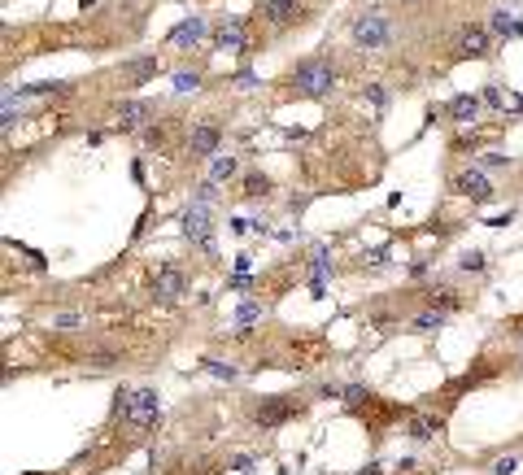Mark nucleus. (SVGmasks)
Listing matches in <instances>:
<instances>
[{"mask_svg": "<svg viewBox=\"0 0 523 475\" xmlns=\"http://www.w3.org/2000/svg\"><path fill=\"white\" fill-rule=\"evenodd\" d=\"M222 122L218 118H196L192 127L184 131V148H188V157L192 162H210V157H218L222 153Z\"/></svg>", "mask_w": 523, "mask_h": 475, "instance_id": "nucleus-6", "label": "nucleus"}, {"mask_svg": "<svg viewBox=\"0 0 523 475\" xmlns=\"http://www.w3.org/2000/svg\"><path fill=\"white\" fill-rule=\"evenodd\" d=\"M406 432H410L414 440H432V436H440V432H445V419H440V414H410Z\"/></svg>", "mask_w": 523, "mask_h": 475, "instance_id": "nucleus-19", "label": "nucleus"}, {"mask_svg": "<svg viewBox=\"0 0 523 475\" xmlns=\"http://www.w3.org/2000/svg\"><path fill=\"white\" fill-rule=\"evenodd\" d=\"M205 35H210V27H205V18H184L179 27H170V35H166V44L170 48H196V44H205Z\"/></svg>", "mask_w": 523, "mask_h": 475, "instance_id": "nucleus-14", "label": "nucleus"}, {"mask_svg": "<svg viewBox=\"0 0 523 475\" xmlns=\"http://www.w3.org/2000/svg\"><path fill=\"white\" fill-rule=\"evenodd\" d=\"M148 296H153L157 306H179L188 296V275L179 262H162L153 275H148Z\"/></svg>", "mask_w": 523, "mask_h": 475, "instance_id": "nucleus-7", "label": "nucleus"}, {"mask_svg": "<svg viewBox=\"0 0 523 475\" xmlns=\"http://www.w3.org/2000/svg\"><path fill=\"white\" fill-rule=\"evenodd\" d=\"M349 40L354 48H366V53H380L397 40V22L388 9H366L362 18H354V27H349Z\"/></svg>", "mask_w": 523, "mask_h": 475, "instance_id": "nucleus-4", "label": "nucleus"}, {"mask_svg": "<svg viewBox=\"0 0 523 475\" xmlns=\"http://www.w3.org/2000/svg\"><path fill=\"white\" fill-rule=\"evenodd\" d=\"M236 88H258V79H253L248 70H240V74H236Z\"/></svg>", "mask_w": 523, "mask_h": 475, "instance_id": "nucleus-33", "label": "nucleus"}, {"mask_svg": "<svg viewBox=\"0 0 523 475\" xmlns=\"http://www.w3.org/2000/svg\"><path fill=\"white\" fill-rule=\"evenodd\" d=\"M306 414V402L292 392H279V397H258V402H248V423L262 432H275L284 423H296Z\"/></svg>", "mask_w": 523, "mask_h": 475, "instance_id": "nucleus-3", "label": "nucleus"}, {"mask_svg": "<svg viewBox=\"0 0 523 475\" xmlns=\"http://www.w3.org/2000/svg\"><path fill=\"white\" fill-rule=\"evenodd\" d=\"M480 105H484L480 92H462V96H454V101L445 105V118L458 122V127H476V122H480Z\"/></svg>", "mask_w": 523, "mask_h": 475, "instance_id": "nucleus-13", "label": "nucleus"}, {"mask_svg": "<svg viewBox=\"0 0 523 475\" xmlns=\"http://www.w3.org/2000/svg\"><path fill=\"white\" fill-rule=\"evenodd\" d=\"M170 131H174V122L153 118V122H148V127L140 131V148H144V153H157V148H166V144H170Z\"/></svg>", "mask_w": 523, "mask_h": 475, "instance_id": "nucleus-18", "label": "nucleus"}, {"mask_svg": "<svg viewBox=\"0 0 523 475\" xmlns=\"http://www.w3.org/2000/svg\"><path fill=\"white\" fill-rule=\"evenodd\" d=\"M480 96H484V105H493V109H502V92H497V88H484Z\"/></svg>", "mask_w": 523, "mask_h": 475, "instance_id": "nucleus-30", "label": "nucleus"}, {"mask_svg": "<svg viewBox=\"0 0 523 475\" xmlns=\"http://www.w3.org/2000/svg\"><path fill=\"white\" fill-rule=\"evenodd\" d=\"M236 174H240V162H236L232 153L210 157V179H214V184H227V179H236Z\"/></svg>", "mask_w": 523, "mask_h": 475, "instance_id": "nucleus-21", "label": "nucleus"}, {"mask_svg": "<svg viewBox=\"0 0 523 475\" xmlns=\"http://www.w3.org/2000/svg\"><path fill=\"white\" fill-rule=\"evenodd\" d=\"M157 419H162V402H157V388H148V384H127V388H118L114 397V423H122L127 432H148V428H157Z\"/></svg>", "mask_w": 523, "mask_h": 475, "instance_id": "nucleus-1", "label": "nucleus"}, {"mask_svg": "<svg viewBox=\"0 0 523 475\" xmlns=\"http://www.w3.org/2000/svg\"><path fill=\"white\" fill-rule=\"evenodd\" d=\"M162 70V61H157V53H148V57H136V61H122V70H118V79H122V88H144L153 74Z\"/></svg>", "mask_w": 523, "mask_h": 475, "instance_id": "nucleus-15", "label": "nucleus"}, {"mask_svg": "<svg viewBox=\"0 0 523 475\" xmlns=\"http://www.w3.org/2000/svg\"><path fill=\"white\" fill-rule=\"evenodd\" d=\"M462 270H484V253H462Z\"/></svg>", "mask_w": 523, "mask_h": 475, "instance_id": "nucleus-28", "label": "nucleus"}, {"mask_svg": "<svg viewBox=\"0 0 523 475\" xmlns=\"http://www.w3.org/2000/svg\"><path fill=\"white\" fill-rule=\"evenodd\" d=\"M179 222H184V236L192 240V248H196L201 258H214V253H218V240H214V205L192 201Z\"/></svg>", "mask_w": 523, "mask_h": 475, "instance_id": "nucleus-5", "label": "nucleus"}, {"mask_svg": "<svg viewBox=\"0 0 523 475\" xmlns=\"http://www.w3.org/2000/svg\"><path fill=\"white\" fill-rule=\"evenodd\" d=\"M218 188H222V184H214V179H205V184H196V192H192V201H201V205H214V201H218Z\"/></svg>", "mask_w": 523, "mask_h": 475, "instance_id": "nucleus-26", "label": "nucleus"}, {"mask_svg": "<svg viewBox=\"0 0 523 475\" xmlns=\"http://www.w3.org/2000/svg\"><path fill=\"white\" fill-rule=\"evenodd\" d=\"M174 88H179V92L201 88V70H174Z\"/></svg>", "mask_w": 523, "mask_h": 475, "instance_id": "nucleus-27", "label": "nucleus"}, {"mask_svg": "<svg viewBox=\"0 0 523 475\" xmlns=\"http://www.w3.org/2000/svg\"><path fill=\"white\" fill-rule=\"evenodd\" d=\"M493 48H497V35L488 27H480V22H462V27H458V48H454V53L462 61H484Z\"/></svg>", "mask_w": 523, "mask_h": 475, "instance_id": "nucleus-9", "label": "nucleus"}, {"mask_svg": "<svg viewBox=\"0 0 523 475\" xmlns=\"http://www.w3.org/2000/svg\"><path fill=\"white\" fill-rule=\"evenodd\" d=\"M480 144H484L480 131H462V136H454V153H476Z\"/></svg>", "mask_w": 523, "mask_h": 475, "instance_id": "nucleus-23", "label": "nucleus"}, {"mask_svg": "<svg viewBox=\"0 0 523 475\" xmlns=\"http://www.w3.org/2000/svg\"><path fill=\"white\" fill-rule=\"evenodd\" d=\"M210 44L222 48V53H248V48H253V35H248L244 18H227V22H218V27L210 31Z\"/></svg>", "mask_w": 523, "mask_h": 475, "instance_id": "nucleus-11", "label": "nucleus"}, {"mask_svg": "<svg viewBox=\"0 0 523 475\" xmlns=\"http://www.w3.org/2000/svg\"><path fill=\"white\" fill-rule=\"evenodd\" d=\"M201 371H210V375H218V380H236V366L232 362H214V358H201Z\"/></svg>", "mask_w": 523, "mask_h": 475, "instance_id": "nucleus-24", "label": "nucleus"}, {"mask_svg": "<svg viewBox=\"0 0 523 475\" xmlns=\"http://www.w3.org/2000/svg\"><path fill=\"white\" fill-rule=\"evenodd\" d=\"M275 179L270 174H262V170H248V174H240V196L244 201H262V196H275Z\"/></svg>", "mask_w": 523, "mask_h": 475, "instance_id": "nucleus-17", "label": "nucleus"}, {"mask_svg": "<svg viewBox=\"0 0 523 475\" xmlns=\"http://www.w3.org/2000/svg\"><path fill=\"white\" fill-rule=\"evenodd\" d=\"M258 22H266L270 31H292L310 22V5H301V0H258Z\"/></svg>", "mask_w": 523, "mask_h": 475, "instance_id": "nucleus-8", "label": "nucleus"}, {"mask_svg": "<svg viewBox=\"0 0 523 475\" xmlns=\"http://www.w3.org/2000/svg\"><path fill=\"white\" fill-rule=\"evenodd\" d=\"M153 118H157V105L153 101H122L118 105V131L122 136H140Z\"/></svg>", "mask_w": 523, "mask_h": 475, "instance_id": "nucleus-12", "label": "nucleus"}, {"mask_svg": "<svg viewBox=\"0 0 523 475\" xmlns=\"http://www.w3.org/2000/svg\"><path fill=\"white\" fill-rule=\"evenodd\" d=\"M340 83V70L332 57H301L292 70H288V88L296 96H310V101H323L332 96V88Z\"/></svg>", "mask_w": 523, "mask_h": 475, "instance_id": "nucleus-2", "label": "nucleus"}, {"mask_svg": "<svg viewBox=\"0 0 523 475\" xmlns=\"http://www.w3.org/2000/svg\"><path fill=\"white\" fill-rule=\"evenodd\" d=\"M366 101H371V105H384V88L371 83V88H366Z\"/></svg>", "mask_w": 523, "mask_h": 475, "instance_id": "nucleus-32", "label": "nucleus"}, {"mask_svg": "<svg viewBox=\"0 0 523 475\" xmlns=\"http://www.w3.org/2000/svg\"><path fill=\"white\" fill-rule=\"evenodd\" d=\"M327 275H332V248L327 244H314L310 248V296L327 292Z\"/></svg>", "mask_w": 523, "mask_h": 475, "instance_id": "nucleus-16", "label": "nucleus"}, {"mask_svg": "<svg viewBox=\"0 0 523 475\" xmlns=\"http://www.w3.org/2000/svg\"><path fill=\"white\" fill-rule=\"evenodd\" d=\"M53 332H83V314H74V310L53 314Z\"/></svg>", "mask_w": 523, "mask_h": 475, "instance_id": "nucleus-22", "label": "nucleus"}, {"mask_svg": "<svg viewBox=\"0 0 523 475\" xmlns=\"http://www.w3.org/2000/svg\"><path fill=\"white\" fill-rule=\"evenodd\" d=\"M450 188L458 192V196H467V201H476V205H488L493 196H497V188H493V179L480 170V166H462V170H454V179H450Z\"/></svg>", "mask_w": 523, "mask_h": 475, "instance_id": "nucleus-10", "label": "nucleus"}, {"mask_svg": "<svg viewBox=\"0 0 523 475\" xmlns=\"http://www.w3.org/2000/svg\"><path fill=\"white\" fill-rule=\"evenodd\" d=\"M488 31H493L497 40H506V35L515 31V22H510V13H506V9H497V13H493V22H488Z\"/></svg>", "mask_w": 523, "mask_h": 475, "instance_id": "nucleus-25", "label": "nucleus"}, {"mask_svg": "<svg viewBox=\"0 0 523 475\" xmlns=\"http://www.w3.org/2000/svg\"><path fill=\"white\" fill-rule=\"evenodd\" d=\"M262 318H266V301H262V296H248V301H240V310H236V332L258 327Z\"/></svg>", "mask_w": 523, "mask_h": 475, "instance_id": "nucleus-20", "label": "nucleus"}, {"mask_svg": "<svg viewBox=\"0 0 523 475\" xmlns=\"http://www.w3.org/2000/svg\"><path fill=\"white\" fill-rule=\"evenodd\" d=\"M236 292H248V288H253V279H248V275H232V279H227Z\"/></svg>", "mask_w": 523, "mask_h": 475, "instance_id": "nucleus-31", "label": "nucleus"}, {"mask_svg": "<svg viewBox=\"0 0 523 475\" xmlns=\"http://www.w3.org/2000/svg\"><path fill=\"white\" fill-rule=\"evenodd\" d=\"M515 467H519V458L510 454V458H502V462H497V467H493V475H515Z\"/></svg>", "mask_w": 523, "mask_h": 475, "instance_id": "nucleus-29", "label": "nucleus"}]
</instances>
